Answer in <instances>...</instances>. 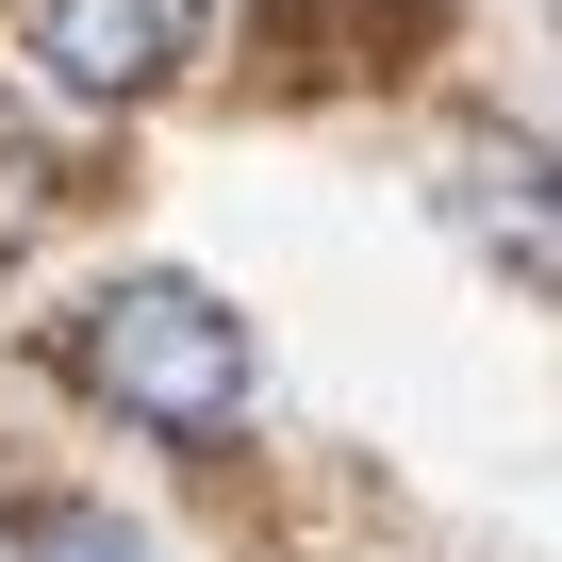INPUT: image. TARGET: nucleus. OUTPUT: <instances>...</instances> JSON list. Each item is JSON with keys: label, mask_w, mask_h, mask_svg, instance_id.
<instances>
[{"label": "nucleus", "mask_w": 562, "mask_h": 562, "mask_svg": "<svg viewBox=\"0 0 562 562\" xmlns=\"http://www.w3.org/2000/svg\"><path fill=\"white\" fill-rule=\"evenodd\" d=\"M67 381H83L100 414L166 430V447H215V430L248 414V331H232V299H215V281L133 265V281H100V299L67 315Z\"/></svg>", "instance_id": "nucleus-1"}, {"label": "nucleus", "mask_w": 562, "mask_h": 562, "mask_svg": "<svg viewBox=\"0 0 562 562\" xmlns=\"http://www.w3.org/2000/svg\"><path fill=\"white\" fill-rule=\"evenodd\" d=\"M199 50V0H18V67L50 100H149Z\"/></svg>", "instance_id": "nucleus-2"}, {"label": "nucleus", "mask_w": 562, "mask_h": 562, "mask_svg": "<svg viewBox=\"0 0 562 562\" xmlns=\"http://www.w3.org/2000/svg\"><path fill=\"white\" fill-rule=\"evenodd\" d=\"M447 199H463V232L513 265V281H562V149H529V133H447Z\"/></svg>", "instance_id": "nucleus-3"}, {"label": "nucleus", "mask_w": 562, "mask_h": 562, "mask_svg": "<svg viewBox=\"0 0 562 562\" xmlns=\"http://www.w3.org/2000/svg\"><path fill=\"white\" fill-rule=\"evenodd\" d=\"M18 562H149V546H133L116 513H34V546H18Z\"/></svg>", "instance_id": "nucleus-4"}]
</instances>
